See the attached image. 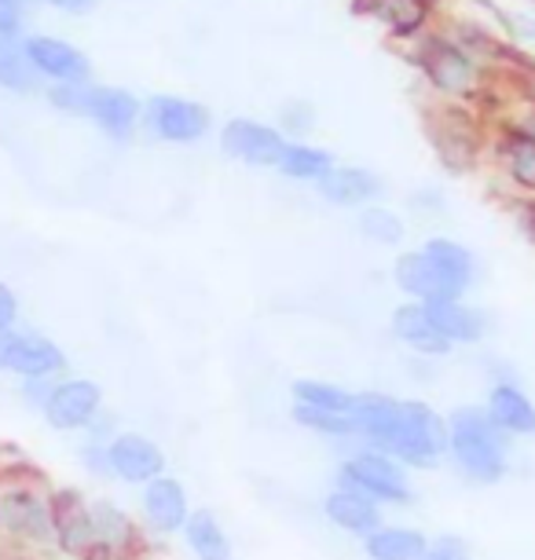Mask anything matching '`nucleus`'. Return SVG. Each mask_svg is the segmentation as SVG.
Returning <instances> with one entry per match:
<instances>
[{
    "label": "nucleus",
    "instance_id": "36",
    "mask_svg": "<svg viewBox=\"0 0 535 560\" xmlns=\"http://www.w3.org/2000/svg\"><path fill=\"white\" fill-rule=\"evenodd\" d=\"M34 0H0V40H23Z\"/></svg>",
    "mask_w": 535,
    "mask_h": 560
},
{
    "label": "nucleus",
    "instance_id": "18",
    "mask_svg": "<svg viewBox=\"0 0 535 560\" xmlns=\"http://www.w3.org/2000/svg\"><path fill=\"white\" fill-rule=\"evenodd\" d=\"M140 516L151 535H181L187 516H191V502H187V488L176 477H159L140 488Z\"/></svg>",
    "mask_w": 535,
    "mask_h": 560
},
{
    "label": "nucleus",
    "instance_id": "41",
    "mask_svg": "<svg viewBox=\"0 0 535 560\" xmlns=\"http://www.w3.org/2000/svg\"><path fill=\"white\" fill-rule=\"evenodd\" d=\"M118 432L121 429H118V421H114V415H111V410H103V415L85 429V443H111Z\"/></svg>",
    "mask_w": 535,
    "mask_h": 560
},
{
    "label": "nucleus",
    "instance_id": "44",
    "mask_svg": "<svg viewBox=\"0 0 535 560\" xmlns=\"http://www.w3.org/2000/svg\"><path fill=\"white\" fill-rule=\"evenodd\" d=\"M517 228H521V235L535 246V195L517 202Z\"/></svg>",
    "mask_w": 535,
    "mask_h": 560
},
{
    "label": "nucleus",
    "instance_id": "15",
    "mask_svg": "<svg viewBox=\"0 0 535 560\" xmlns=\"http://www.w3.org/2000/svg\"><path fill=\"white\" fill-rule=\"evenodd\" d=\"M51 502V546L62 557L78 560L85 549L96 542V524H92V502L85 499V491L78 488H56L48 494Z\"/></svg>",
    "mask_w": 535,
    "mask_h": 560
},
{
    "label": "nucleus",
    "instance_id": "34",
    "mask_svg": "<svg viewBox=\"0 0 535 560\" xmlns=\"http://www.w3.org/2000/svg\"><path fill=\"white\" fill-rule=\"evenodd\" d=\"M276 129L287 136V140H304V136L316 132V107L304 100H290L282 103L276 114Z\"/></svg>",
    "mask_w": 535,
    "mask_h": 560
},
{
    "label": "nucleus",
    "instance_id": "14",
    "mask_svg": "<svg viewBox=\"0 0 535 560\" xmlns=\"http://www.w3.org/2000/svg\"><path fill=\"white\" fill-rule=\"evenodd\" d=\"M107 458H111L114 480L136 483V488L165 477V469H170V458H165L162 443L132 429H121L118 436L107 443Z\"/></svg>",
    "mask_w": 535,
    "mask_h": 560
},
{
    "label": "nucleus",
    "instance_id": "8",
    "mask_svg": "<svg viewBox=\"0 0 535 560\" xmlns=\"http://www.w3.org/2000/svg\"><path fill=\"white\" fill-rule=\"evenodd\" d=\"M0 532L23 546H51V502L34 483H0Z\"/></svg>",
    "mask_w": 535,
    "mask_h": 560
},
{
    "label": "nucleus",
    "instance_id": "13",
    "mask_svg": "<svg viewBox=\"0 0 535 560\" xmlns=\"http://www.w3.org/2000/svg\"><path fill=\"white\" fill-rule=\"evenodd\" d=\"M352 8L382 26L393 40L415 45L429 30H437L433 19L440 12V0H352Z\"/></svg>",
    "mask_w": 535,
    "mask_h": 560
},
{
    "label": "nucleus",
    "instance_id": "7",
    "mask_svg": "<svg viewBox=\"0 0 535 560\" xmlns=\"http://www.w3.org/2000/svg\"><path fill=\"white\" fill-rule=\"evenodd\" d=\"M67 352L37 330H0V374H15L19 382H40V377H62Z\"/></svg>",
    "mask_w": 535,
    "mask_h": 560
},
{
    "label": "nucleus",
    "instance_id": "16",
    "mask_svg": "<svg viewBox=\"0 0 535 560\" xmlns=\"http://www.w3.org/2000/svg\"><path fill=\"white\" fill-rule=\"evenodd\" d=\"M393 287L404 293V301L433 304V301H463L466 290H458L433 260L426 257V249H404L393 260Z\"/></svg>",
    "mask_w": 535,
    "mask_h": 560
},
{
    "label": "nucleus",
    "instance_id": "39",
    "mask_svg": "<svg viewBox=\"0 0 535 560\" xmlns=\"http://www.w3.org/2000/svg\"><path fill=\"white\" fill-rule=\"evenodd\" d=\"M56 382H59V377H40V382H19V396H23L26 407L45 410V404H48V396H51V388H56Z\"/></svg>",
    "mask_w": 535,
    "mask_h": 560
},
{
    "label": "nucleus",
    "instance_id": "3",
    "mask_svg": "<svg viewBox=\"0 0 535 560\" xmlns=\"http://www.w3.org/2000/svg\"><path fill=\"white\" fill-rule=\"evenodd\" d=\"M334 488L356 491L374 505H411L415 488H411V469H404L389 451L374 447H356L349 458L334 472Z\"/></svg>",
    "mask_w": 535,
    "mask_h": 560
},
{
    "label": "nucleus",
    "instance_id": "31",
    "mask_svg": "<svg viewBox=\"0 0 535 560\" xmlns=\"http://www.w3.org/2000/svg\"><path fill=\"white\" fill-rule=\"evenodd\" d=\"M356 231H360L367 242H374V246L396 249V246H404V238H407V220L396 213V209L377 202V206L360 209V217H356Z\"/></svg>",
    "mask_w": 535,
    "mask_h": 560
},
{
    "label": "nucleus",
    "instance_id": "28",
    "mask_svg": "<svg viewBox=\"0 0 535 560\" xmlns=\"http://www.w3.org/2000/svg\"><path fill=\"white\" fill-rule=\"evenodd\" d=\"M334 165H338V162H334L330 151H323V147H316V143H304V140H290L287 151H282V162H279L276 173L282 179H290V184H312V187H316Z\"/></svg>",
    "mask_w": 535,
    "mask_h": 560
},
{
    "label": "nucleus",
    "instance_id": "45",
    "mask_svg": "<svg viewBox=\"0 0 535 560\" xmlns=\"http://www.w3.org/2000/svg\"><path fill=\"white\" fill-rule=\"evenodd\" d=\"M513 121H517L521 129L528 132L532 140H535V100H532V103H524V110H521V114H517V118H513Z\"/></svg>",
    "mask_w": 535,
    "mask_h": 560
},
{
    "label": "nucleus",
    "instance_id": "2",
    "mask_svg": "<svg viewBox=\"0 0 535 560\" xmlns=\"http://www.w3.org/2000/svg\"><path fill=\"white\" fill-rule=\"evenodd\" d=\"M411 62L422 73V81L444 103H469L485 92L488 70L477 59H469L444 30H429L422 40L411 45Z\"/></svg>",
    "mask_w": 535,
    "mask_h": 560
},
{
    "label": "nucleus",
    "instance_id": "43",
    "mask_svg": "<svg viewBox=\"0 0 535 560\" xmlns=\"http://www.w3.org/2000/svg\"><path fill=\"white\" fill-rule=\"evenodd\" d=\"M34 4L51 8V12H59V15H89L100 0H34Z\"/></svg>",
    "mask_w": 535,
    "mask_h": 560
},
{
    "label": "nucleus",
    "instance_id": "22",
    "mask_svg": "<svg viewBox=\"0 0 535 560\" xmlns=\"http://www.w3.org/2000/svg\"><path fill=\"white\" fill-rule=\"evenodd\" d=\"M389 330H393L396 341L407 348V352H415L418 359H429V363L447 359L451 352H455V345L444 341V337L437 334V326L429 323L426 304H418V301L396 304L393 315H389Z\"/></svg>",
    "mask_w": 535,
    "mask_h": 560
},
{
    "label": "nucleus",
    "instance_id": "35",
    "mask_svg": "<svg viewBox=\"0 0 535 560\" xmlns=\"http://www.w3.org/2000/svg\"><path fill=\"white\" fill-rule=\"evenodd\" d=\"M85 92H89V81L85 84H45L40 96L48 100L51 110L67 114V118H85Z\"/></svg>",
    "mask_w": 535,
    "mask_h": 560
},
{
    "label": "nucleus",
    "instance_id": "21",
    "mask_svg": "<svg viewBox=\"0 0 535 560\" xmlns=\"http://www.w3.org/2000/svg\"><path fill=\"white\" fill-rule=\"evenodd\" d=\"M485 415L507 440L535 436V399L524 393L521 382H491Z\"/></svg>",
    "mask_w": 535,
    "mask_h": 560
},
{
    "label": "nucleus",
    "instance_id": "6",
    "mask_svg": "<svg viewBox=\"0 0 535 560\" xmlns=\"http://www.w3.org/2000/svg\"><path fill=\"white\" fill-rule=\"evenodd\" d=\"M389 454L404 469H437L447 458V418L426 399H404V425Z\"/></svg>",
    "mask_w": 535,
    "mask_h": 560
},
{
    "label": "nucleus",
    "instance_id": "33",
    "mask_svg": "<svg viewBox=\"0 0 535 560\" xmlns=\"http://www.w3.org/2000/svg\"><path fill=\"white\" fill-rule=\"evenodd\" d=\"M290 418L298 421L301 429H309L312 436H323V440H334V443H352L356 440L352 415H330V410H312V407L293 404Z\"/></svg>",
    "mask_w": 535,
    "mask_h": 560
},
{
    "label": "nucleus",
    "instance_id": "20",
    "mask_svg": "<svg viewBox=\"0 0 535 560\" xmlns=\"http://www.w3.org/2000/svg\"><path fill=\"white\" fill-rule=\"evenodd\" d=\"M491 151L499 158L502 176L517 191L535 195V140L513 118H502L491 132Z\"/></svg>",
    "mask_w": 535,
    "mask_h": 560
},
{
    "label": "nucleus",
    "instance_id": "11",
    "mask_svg": "<svg viewBox=\"0 0 535 560\" xmlns=\"http://www.w3.org/2000/svg\"><path fill=\"white\" fill-rule=\"evenodd\" d=\"M103 388L92 377H59L40 418L56 432H85L103 415Z\"/></svg>",
    "mask_w": 535,
    "mask_h": 560
},
{
    "label": "nucleus",
    "instance_id": "12",
    "mask_svg": "<svg viewBox=\"0 0 535 560\" xmlns=\"http://www.w3.org/2000/svg\"><path fill=\"white\" fill-rule=\"evenodd\" d=\"M23 48L45 84H85L92 81V59L73 40L56 34H26Z\"/></svg>",
    "mask_w": 535,
    "mask_h": 560
},
{
    "label": "nucleus",
    "instance_id": "32",
    "mask_svg": "<svg viewBox=\"0 0 535 560\" xmlns=\"http://www.w3.org/2000/svg\"><path fill=\"white\" fill-rule=\"evenodd\" d=\"M290 396H293V404L312 407V410H330V415H352V407H356V393H349V388H341V385L319 382V377H301V382H293Z\"/></svg>",
    "mask_w": 535,
    "mask_h": 560
},
{
    "label": "nucleus",
    "instance_id": "29",
    "mask_svg": "<svg viewBox=\"0 0 535 560\" xmlns=\"http://www.w3.org/2000/svg\"><path fill=\"white\" fill-rule=\"evenodd\" d=\"M422 249H426V257L433 260L437 268L444 271L458 290L469 293V287H474V279H477V257H474V249L463 246L458 238H447V235L426 238Z\"/></svg>",
    "mask_w": 535,
    "mask_h": 560
},
{
    "label": "nucleus",
    "instance_id": "23",
    "mask_svg": "<svg viewBox=\"0 0 535 560\" xmlns=\"http://www.w3.org/2000/svg\"><path fill=\"white\" fill-rule=\"evenodd\" d=\"M319 510H323V516H327V524L334 527V532L360 538V542L385 524L382 505H374L371 499H363V494H356V491H345V488H330L327 494H323Z\"/></svg>",
    "mask_w": 535,
    "mask_h": 560
},
{
    "label": "nucleus",
    "instance_id": "10",
    "mask_svg": "<svg viewBox=\"0 0 535 560\" xmlns=\"http://www.w3.org/2000/svg\"><path fill=\"white\" fill-rule=\"evenodd\" d=\"M85 121L96 125L114 143H132L136 132L143 129V100L129 89H118V84L89 81Z\"/></svg>",
    "mask_w": 535,
    "mask_h": 560
},
{
    "label": "nucleus",
    "instance_id": "38",
    "mask_svg": "<svg viewBox=\"0 0 535 560\" xmlns=\"http://www.w3.org/2000/svg\"><path fill=\"white\" fill-rule=\"evenodd\" d=\"M418 560H469V546L463 535H437L429 538V549Z\"/></svg>",
    "mask_w": 535,
    "mask_h": 560
},
{
    "label": "nucleus",
    "instance_id": "5",
    "mask_svg": "<svg viewBox=\"0 0 535 560\" xmlns=\"http://www.w3.org/2000/svg\"><path fill=\"white\" fill-rule=\"evenodd\" d=\"M209 129H213V114L206 103L191 96L159 92V96L143 100V132L151 140L170 147H195L206 140Z\"/></svg>",
    "mask_w": 535,
    "mask_h": 560
},
{
    "label": "nucleus",
    "instance_id": "9",
    "mask_svg": "<svg viewBox=\"0 0 535 560\" xmlns=\"http://www.w3.org/2000/svg\"><path fill=\"white\" fill-rule=\"evenodd\" d=\"M220 154L243 162L249 168H279L282 151H287V136L276 125L257 121V118H228L220 125Z\"/></svg>",
    "mask_w": 535,
    "mask_h": 560
},
{
    "label": "nucleus",
    "instance_id": "40",
    "mask_svg": "<svg viewBox=\"0 0 535 560\" xmlns=\"http://www.w3.org/2000/svg\"><path fill=\"white\" fill-rule=\"evenodd\" d=\"M19 315H23V304H19V293L0 279V330H15Z\"/></svg>",
    "mask_w": 535,
    "mask_h": 560
},
{
    "label": "nucleus",
    "instance_id": "37",
    "mask_svg": "<svg viewBox=\"0 0 535 560\" xmlns=\"http://www.w3.org/2000/svg\"><path fill=\"white\" fill-rule=\"evenodd\" d=\"M78 462H81V469H85L92 480H114L111 458H107V443H81Z\"/></svg>",
    "mask_w": 535,
    "mask_h": 560
},
{
    "label": "nucleus",
    "instance_id": "24",
    "mask_svg": "<svg viewBox=\"0 0 535 560\" xmlns=\"http://www.w3.org/2000/svg\"><path fill=\"white\" fill-rule=\"evenodd\" d=\"M429 323L437 326V334L451 345H480L488 337V315L474 308L466 301H433L426 304Z\"/></svg>",
    "mask_w": 535,
    "mask_h": 560
},
{
    "label": "nucleus",
    "instance_id": "27",
    "mask_svg": "<svg viewBox=\"0 0 535 560\" xmlns=\"http://www.w3.org/2000/svg\"><path fill=\"white\" fill-rule=\"evenodd\" d=\"M0 92L19 100L40 96L45 92V81L30 62L23 40H0Z\"/></svg>",
    "mask_w": 535,
    "mask_h": 560
},
{
    "label": "nucleus",
    "instance_id": "1",
    "mask_svg": "<svg viewBox=\"0 0 535 560\" xmlns=\"http://www.w3.org/2000/svg\"><path fill=\"white\" fill-rule=\"evenodd\" d=\"M447 458L480 488H496L510 477V440L491 425L485 407L477 404H463L447 415Z\"/></svg>",
    "mask_w": 535,
    "mask_h": 560
},
{
    "label": "nucleus",
    "instance_id": "30",
    "mask_svg": "<svg viewBox=\"0 0 535 560\" xmlns=\"http://www.w3.org/2000/svg\"><path fill=\"white\" fill-rule=\"evenodd\" d=\"M92 524H96L100 542L114 546L121 557L129 553V549L136 546V538H140L136 535V521L111 499H92Z\"/></svg>",
    "mask_w": 535,
    "mask_h": 560
},
{
    "label": "nucleus",
    "instance_id": "42",
    "mask_svg": "<svg viewBox=\"0 0 535 560\" xmlns=\"http://www.w3.org/2000/svg\"><path fill=\"white\" fill-rule=\"evenodd\" d=\"M407 206L415 209V213H444V198H440L437 187H422V191H411V198H407Z\"/></svg>",
    "mask_w": 535,
    "mask_h": 560
},
{
    "label": "nucleus",
    "instance_id": "25",
    "mask_svg": "<svg viewBox=\"0 0 535 560\" xmlns=\"http://www.w3.org/2000/svg\"><path fill=\"white\" fill-rule=\"evenodd\" d=\"M426 549H429V535L404 524H382L374 535L363 538L367 560H418Z\"/></svg>",
    "mask_w": 535,
    "mask_h": 560
},
{
    "label": "nucleus",
    "instance_id": "19",
    "mask_svg": "<svg viewBox=\"0 0 535 560\" xmlns=\"http://www.w3.org/2000/svg\"><path fill=\"white\" fill-rule=\"evenodd\" d=\"M316 195L334 209L360 213L367 206H377V198L385 195V179L367 165H334L316 184Z\"/></svg>",
    "mask_w": 535,
    "mask_h": 560
},
{
    "label": "nucleus",
    "instance_id": "17",
    "mask_svg": "<svg viewBox=\"0 0 535 560\" xmlns=\"http://www.w3.org/2000/svg\"><path fill=\"white\" fill-rule=\"evenodd\" d=\"M352 425H356L360 447L393 451V443L400 436V425H404V399L393 393H374V388L371 393H356Z\"/></svg>",
    "mask_w": 535,
    "mask_h": 560
},
{
    "label": "nucleus",
    "instance_id": "4",
    "mask_svg": "<svg viewBox=\"0 0 535 560\" xmlns=\"http://www.w3.org/2000/svg\"><path fill=\"white\" fill-rule=\"evenodd\" d=\"M426 132L440 165L455 176L469 173L477 165L480 151H485V129H480V118L466 103H440V107H433L426 114Z\"/></svg>",
    "mask_w": 535,
    "mask_h": 560
},
{
    "label": "nucleus",
    "instance_id": "26",
    "mask_svg": "<svg viewBox=\"0 0 535 560\" xmlns=\"http://www.w3.org/2000/svg\"><path fill=\"white\" fill-rule=\"evenodd\" d=\"M181 535H184V546L191 549L195 560H232L235 557L232 538H228L224 524H220L209 510H191Z\"/></svg>",
    "mask_w": 535,
    "mask_h": 560
}]
</instances>
